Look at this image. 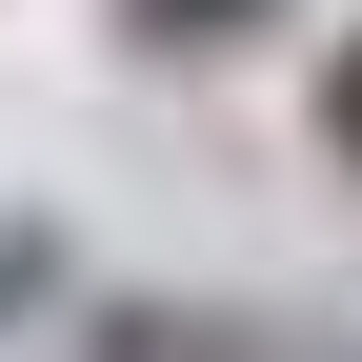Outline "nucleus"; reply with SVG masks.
I'll use <instances>...</instances> for the list:
<instances>
[{"instance_id":"obj_1","label":"nucleus","mask_w":362,"mask_h":362,"mask_svg":"<svg viewBox=\"0 0 362 362\" xmlns=\"http://www.w3.org/2000/svg\"><path fill=\"white\" fill-rule=\"evenodd\" d=\"M141 61H242V40H282V0H101Z\"/></svg>"},{"instance_id":"obj_2","label":"nucleus","mask_w":362,"mask_h":362,"mask_svg":"<svg viewBox=\"0 0 362 362\" xmlns=\"http://www.w3.org/2000/svg\"><path fill=\"white\" fill-rule=\"evenodd\" d=\"M61 282H81V262H61V221H0V322H40Z\"/></svg>"},{"instance_id":"obj_3","label":"nucleus","mask_w":362,"mask_h":362,"mask_svg":"<svg viewBox=\"0 0 362 362\" xmlns=\"http://www.w3.org/2000/svg\"><path fill=\"white\" fill-rule=\"evenodd\" d=\"M322 161H342V181H362V21H342V40H322Z\"/></svg>"}]
</instances>
